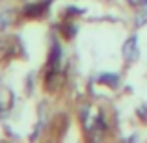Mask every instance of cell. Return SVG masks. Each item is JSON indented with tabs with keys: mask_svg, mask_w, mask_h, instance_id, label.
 Segmentation results:
<instances>
[{
	"mask_svg": "<svg viewBox=\"0 0 147 143\" xmlns=\"http://www.w3.org/2000/svg\"><path fill=\"white\" fill-rule=\"evenodd\" d=\"M125 58L127 60H136L138 58V48H136V37H130V41L125 45Z\"/></svg>",
	"mask_w": 147,
	"mask_h": 143,
	"instance_id": "obj_1",
	"label": "cell"
},
{
	"mask_svg": "<svg viewBox=\"0 0 147 143\" xmlns=\"http://www.w3.org/2000/svg\"><path fill=\"white\" fill-rule=\"evenodd\" d=\"M145 22H147V9H144V11H142V13L136 17V26H144Z\"/></svg>",
	"mask_w": 147,
	"mask_h": 143,
	"instance_id": "obj_2",
	"label": "cell"
},
{
	"mask_svg": "<svg viewBox=\"0 0 147 143\" xmlns=\"http://www.w3.org/2000/svg\"><path fill=\"white\" fill-rule=\"evenodd\" d=\"M132 6H142V4H147V0H129Z\"/></svg>",
	"mask_w": 147,
	"mask_h": 143,
	"instance_id": "obj_3",
	"label": "cell"
}]
</instances>
